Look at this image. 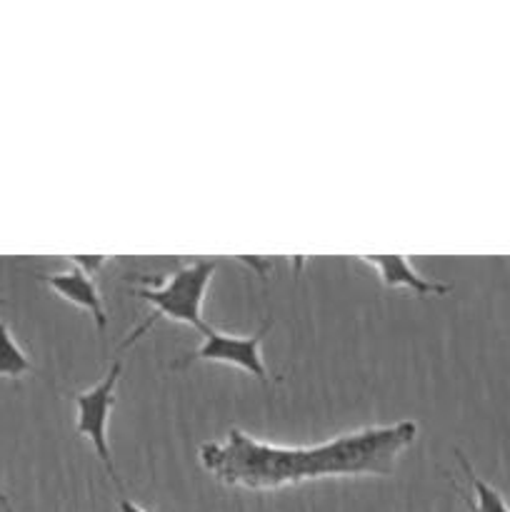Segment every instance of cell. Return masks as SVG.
Masks as SVG:
<instances>
[{
	"mask_svg": "<svg viewBox=\"0 0 510 512\" xmlns=\"http://www.w3.org/2000/svg\"><path fill=\"white\" fill-rule=\"evenodd\" d=\"M415 438L413 420L365 425L308 448L265 443L235 428L220 443L203 445L200 463L218 483L265 493L320 478H388Z\"/></svg>",
	"mask_w": 510,
	"mask_h": 512,
	"instance_id": "1",
	"label": "cell"
},
{
	"mask_svg": "<svg viewBox=\"0 0 510 512\" xmlns=\"http://www.w3.org/2000/svg\"><path fill=\"white\" fill-rule=\"evenodd\" d=\"M215 270H218L215 260H195V263L175 270L165 285L135 290L140 300L153 305V315H148L150 323L168 318L203 333L208 328V323L203 320V300Z\"/></svg>",
	"mask_w": 510,
	"mask_h": 512,
	"instance_id": "2",
	"label": "cell"
},
{
	"mask_svg": "<svg viewBox=\"0 0 510 512\" xmlns=\"http://www.w3.org/2000/svg\"><path fill=\"white\" fill-rule=\"evenodd\" d=\"M120 373H123V360H120V355H115L113 365L103 375V380L95 383L90 390H85V393L75 395V430H78V435L90 440L95 458L103 463L108 478L123 493V485H120L118 473H115L113 453H110L108 440L110 413L115 408V388H118Z\"/></svg>",
	"mask_w": 510,
	"mask_h": 512,
	"instance_id": "3",
	"label": "cell"
},
{
	"mask_svg": "<svg viewBox=\"0 0 510 512\" xmlns=\"http://www.w3.org/2000/svg\"><path fill=\"white\" fill-rule=\"evenodd\" d=\"M270 330V320L263 323V328L255 335H248V338H238V335H228L223 330L205 328L203 343L195 353H190L188 358H183V363H178V368L190 363H223L233 365V368H240L243 373L253 375L260 383H268V368L263 363V355H260V343L265 340Z\"/></svg>",
	"mask_w": 510,
	"mask_h": 512,
	"instance_id": "4",
	"label": "cell"
},
{
	"mask_svg": "<svg viewBox=\"0 0 510 512\" xmlns=\"http://www.w3.org/2000/svg\"><path fill=\"white\" fill-rule=\"evenodd\" d=\"M40 283L48 285L50 290L65 298L68 303L78 305V308L88 310L93 315L95 325H98L100 333H105L108 328V313H105V305L103 298H100L98 288H95L93 278L85 275L83 270L73 268V270H65V273H48V275H38Z\"/></svg>",
	"mask_w": 510,
	"mask_h": 512,
	"instance_id": "5",
	"label": "cell"
},
{
	"mask_svg": "<svg viewBox=\"0 0 510 512\" xmlns=\"http://www.w3.org/2000/svg\"><path fill=\"white\" fill-rule=\"evenodd\" d=\"M363 260L378 270L385 288H405L410 293L420 295V298H428V295L438 298V295L450 293V285L435 283V280H428L420 273H415V268L405 255H365Z\"/></svg>",
	"mask_w": 510,
	"mask_h": 512,
	"instance_id": "6",
	"label": "cell"
},
{
	"mask_svg": "<svg viewBox=\"0 0 510 512\" xmlns=\"http://www.w3.org/2000/svg\"><path fill=\"white\" fill-rule=\"evenodd\" d=\"M455 458L460 460V468H463L465 478L470 480V488H473V498H465L470 512H510L508 505H505L503 495L475 475L473 465L468 463V458H465L460 450H455Z\"/></svg>",
	"mask_w": 510,
	"mask_h": 512,
	"instance_id": "7",
	"label": "cell"
},
{
	"mask_svg": "<svg viewBox=\"0 0 510 512\" xmlns=\"http://www.w3.org/2000/svg\"><path fill=\"white\" fill-rule=\"evenodd\" d=\"M28 373H33V363L23 353L18 340L13 338L10 325L5 320H0V378L18 380Z\"/></svg>",
	"mask_w": 510,
	"mask_h": 512,
	"instance_id": "8",
	"label": "cell"
},
{
	"mask_svg": "<svg viewBox=\"0 0 510 512\" xmlns=\"http://www.w3.org/2000/svg\"><path fill=\"white\" fill-rule=\"evenodd\" d=\"M70 260H73V268L83 270V273L90 275V278H93V275L98 273L105 263L103 255H75V258H70Z\"/></svg>",
	"mask_w": 510,
	"mask_h": 512,
	"instance_id": "9",
	"label": "cell"
},
{
	"mask_svg": "<svg viewBox=\"0 0 510 512\" xmlns=\"http://www.w3.org/2000/svg\"><path fill=\"white\" fill-rule=\"evenodd\" d=\"M120 512H148V510H143L140 508V505H135V503H130L128 498H125V495H120Z\"/></svg>",
	"mask_w": 510,
	"mask_h": 512,
	"instance_id": "10",
	"label": "cell"
},
{
	"mask_svg": "<svg viewBox=\"0 0 510 512\" xmlns=\"http://www.w3.org/2000/svg\"><path fill=\"white\" fill-rule=\"evenodd\" d=\"M0 510H3V512H15L13 505H10L8 495H5V493H0Z\"/></svg>",
	"mask_w": 510,
	"mask_h": 512,
	"instance_id": "11",
	"label": "cell"
},
{
	"mask_svg": "<svg viewBox=\"0 0 510 512\" xmlns=\"http://www.w3.org/2000/svg\"><path fill=\"white\" fill-rule=\"evenodd\" d=\"M0 305H3V300H0Z\"/></svg>",
	"mask_w": 510,
	"mask_h": 512,
	"instance_id": "12",
	"label": "cell"
}]
</instances>
